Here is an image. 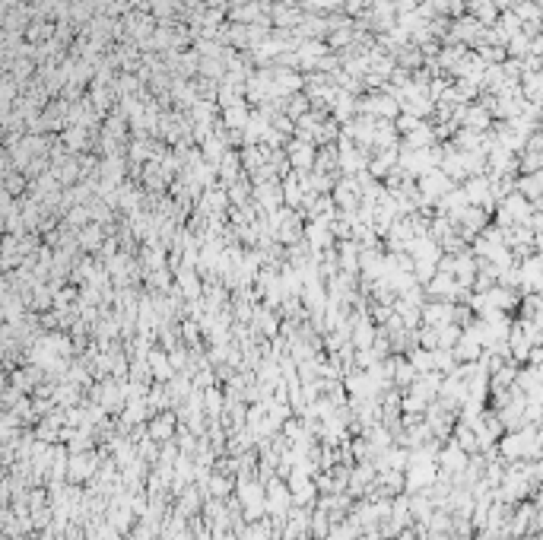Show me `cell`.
Segmentation results:
<instances>
[{"label": "cell", "instance_id": "cell-1", "mask_svg": "<svg viewBox=\"0 0 543 540\" xmlns=\"http://www.w3.org/2000/svg\"><path fill=\"white\" fill-rule=\"evenodd\" d=\"M171 419L169 417H162V419H156V426H153V435H159V439H165V435H169L171 432Z\"/></svg>", "mask_w": 543, "mask_h": 540}]
</instances>
